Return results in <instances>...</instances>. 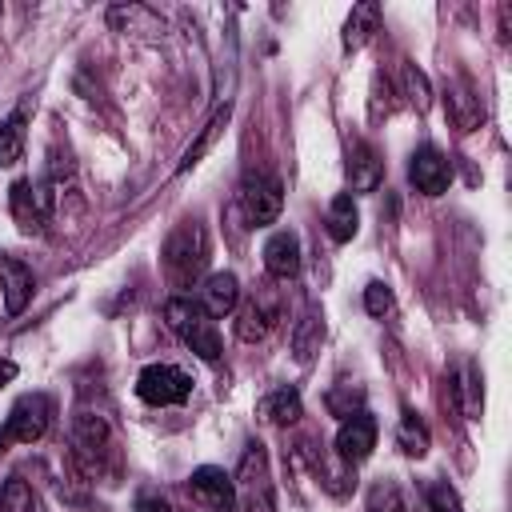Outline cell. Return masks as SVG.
<instances>
[{
    "label": "cell",
    "instance_id": "6da1fadb",
    "mask_svg": "<svg viewBox=\"0 0 512 512\" xmlns=\"http://www.w3.org/2000/svg\"><path fill=\"white\" fill-rule=\"evenodd\" d=\"M208 228H204V220H180L172 232H168V240H164V248H160V256H164V272H168V280L176 284V288H192L200 276H204V268H208Z\"/></svg>",
    "mask_w": 512,
    "mask_h": 512
},
{
    "label": "cell",
    "instance_id": "7a4b0ae2",
    "mask_svg": "<svg viewBox=\"0 0 512 512\" xmlns=\"http://www.w3.org/2000/svg\"><path fill=\"white\" fill-rule=\"evenodd\" d=\"M236 504L244 512H276V488H272V472H268V452L260 440H248L236 464Z\"/></svg>",
    "mask_w": 512,
    "mask_h": 512
},
{
    "label": "cell",
    "instance_id": "3957f363",
    "mask_svg": "<svg viewBox=\"0 0 512 512\" xmlns=\"http://www.w3.org/2000/svg\"><path fill=\"white\" fill-rule=\"evenodd\" d=\"M164 320H168V328H172L200 360H208V364L220 360V332H216L212 316H204L192 296H172V300L164 304Z\"/></svg>",
    "mask_w": 512,
    "mask_h": 512
},
{
    "label": "cell",
    "instance_id": "277c9868",
    "mask_svg": "<svg viewBox=\"0 0 512 512\" xmlns=\"http://www.w3.org/2000/svg\"><path fill=\"white\" fill-rule=\"evenodd\" d=\"M52 400L44 396V392H28V396H20L12 408H8V416H4V428H0V452H8V444H36L44 432H48V424H52Z\"/></svg>",
    "mask_w": 512,
    "mask_h": 512
},
{
    "label": "cell",
    "instance_id": "5b68a950",
    "mask_svg": "<svg viewBox=\"0 0 512 512\" xmlns=\"http://www.w3.org/2000/svg\"><path fill=\"white\" fill-rule=\"evenodd\" d=\"M112 452H116V440H112L108 420L100 412H76V420H72V460L88 476H96Z\"/></svg>",
    "mask_w": 512,
    "mask_h": 512
},
{
    "label": "cell",
    "instance_id": "8992f818",
    "mask_svg": "<svg viewBox=\"0 0 512 512\" xmlns=\"http://www.w3.org/2000/svg\"><path fill=\"white\" fill-rule=\"evenodd\" d=\"M136 396L152 408H172V404H184L192 396V376L176 364H148L140 376H136Z\"/></svg>",
    "mask_w": 512,
    "mask_h": 512
},
{
    "label": "cell",
    "instance_id": "52a82bcc",
    "mask_svg": "<svg viewBox=\"0 0 512 512\" xmlns=\"http://www.w3.org/2000/svg\"><path fill=\"white\" fill-rule=\"evenodd\" d=\"M240 208L248 216L252 228H264V224H276L280 220V208H284V188L272 172H252L244 184H240Z\"/></svg>",
    "mask_w": 512,
    "mask_h": 512
},
{
    "label": "cell",
    "instance_id": "ba28073f",
    "mask_svg": "<svg viewBox=\"0 0 512 512\" xmlns=\"http://www.w3.org/2000/svg\"><path fill=\"white\" fill-rule=\"evenodd\" d=\"M188 492L196 500L200 512H236V484L224 468L216 464H200L192 476H188Z\"/></svg>",
    "mask_w": 512,
    "mask_h": 512
},
{
    "label": "cell",
    "instance_id": "9c48e42d",
    "mask_svg": "<svg viewBox=\"0 0 512 512\" xmlns=\"http://www.w3.org/2000/svg\"><path fill=\"white\" fill-rule=\"evenodd\" d=\"M408 180L416 184V192L424 196H444L452 184V164L436 144H420L408 160Z\"/></svg>",
    "mask_w": 512,
    "mask_h": 512
},
{
    "label": "cell",
    "instance_id": "30bf717a",
    "mask_svg": "<svg viewBox=\"0 0 512 512\" xmlns=\"http://www.w3.org/2000/svg\"><path fill=\"white\" fill-rule=\"evenodd\" d=\"M280 320V300L272 292H256L248 304H236V336L244 344L264 340Z\"/></svg>",
    "mask_w": 512,
    "mask_h": 512
},
{
    "label": "cell",
    "instance_id": "8fae6325",
    "mask_svg": "<svg viewBox=\"0 0 512 512\" xmlns=\"http://www.w3.org/2000/svg\"><path fill=\"white\" fill-rule=\"evenodd\" d=\"M372 448H376V420L368 412H356V416L340 420V428H336V456L344 464H352V468L364 464L372 456Z\"/></svg>",
    "mask_w": 512,
    "mask_h": 512
},
{
    "label": "cell",
    "instance_id": "7c38bea8",
    "mask_svg": "<svg viewBox=\"0 0 512 512\" xmlns=\"http://www.w3.org/2000/svg\"><path fill=\"white\" fill-rule=\"evenodd\" d=\"M0 288H4V312L8 316H20L28 308V300H32L36 276H32V268L20 256L0 252Z\"/></svg>",
    "mask_w": 512,
    "mask_h": 512
},
{
    "label": "cell",
    "instance_id": "4fadbf2b",
    "mask_svg": "<svg viewBox=\"0 0 512 512\" xmlns=\"http://www.w3.org/2000/svg\"><path fill=\"white\" fill-rule=\"evenodd\" d=\"M196 304H200V312L212 316V320L236 312V304H240V280H236L232 272H212V276H204V280H200V292H196Z\"/></svg>",
    "mask_w": 512,
    "mask_h": 512
},
{
    "label": "cell",
    "instance_id": "5bb4252c",
    "mask_svg": "<svg viewBox=\"0 0 512 512\" xmlns=\"http://www.w3.org/2000/svg\"><path fill=\"white\" fill-rule=\"evenodd\" d=\"M344 172H348L352 192H376L380 180H384V160H380V152H376L368 140H352Z\"/></svg>",
    "mask_w": 512,
    "mask_h": 512
},
{
    "label": "cell",
    "instance_id": "9a60e30c",
    "mask_svg": "<svg viewBox=\"0 0 512 512\" xmlns=\"http://www.w3.org/2000/svg\"><path fill=\"white\" fill-rule=\"evenodd\" d=\"M264 272L272 280H292L300 272V236L280 228L264 240Z\"/></svg>",
    "mask_w": 512,
    "mask_h": 512
},
{
    "label": "cell",
    "instance_id": "2e32d148",
    "mask_svg": "<svg viewBox=\"0 0 512 512\" xmlns=\"http://www.w3.org/2000/svg\"><path fill=\"white\" fill-rule=\"evenodd\" d=\"M256 412H260V420H268L276 428H288V424H296L304 416V404H300V392L292 384H276V388H268L260 396Z\"/></svg>",
    "mask_w": 512,
    "mask_h": 512
},
{
    "label": "cell",
    "instance_id": "e0dca14e",
    "mask_svg": "<svg viewBox=\"0 0 512 512\" xmlns=\"http://www.w3.org/2000/svg\"><path fill=\"white\" fill-rule=\"evenodd\" d=\"M444 108H448V116H452V124H456L460 132H472V128H480V120H484V108H480V100L472 96V88H468L464 80H448V88H444Z\"/></svg>",
    "mask_w": 512,
    "mask_h": 512
},
{
    "label": "cell",
    "instance_id": "ac0fdd59",
    "mask_svg": "<svg viewBox=\"0 0 512 512\" xmlns=\"http://www.w3.org/2000/svg\"><path fill=\"white\" fill-rule=\"evenodd\" d=\"M108 24H112V32H144V36H156V32H164V20L148 8V4H112L108 8Z\"/></svg>",
    "mask_w": 512,
    "mask_h": 512
},
{
    "label": "cell",
    "instance_id": "d6986e66",
    "mask_svg": "<svg viewBox=\"0 0 512 512\" xmlns=\"http://www.w3.org/2000/svg\"><path fill=\"white\" fill-rule=\"evenodd\" d=\"M380 28V4L376 0H364V4H352L348 20H344V52H360L372 32Z\"/></svg>",
    "mask_w": 512,
    "mask_h": 512
},
{
    "label": "cell",
    "instance_id": "ffe728a7",
    "mask_svg": "<svg viewBox=\"0 0 512 512\" xmlns=\"http://www.w3.org/2000/svg\"><path fill=\"white\" fill-rule=\"evenodd\" d=\"M228 116H232V108H228V104H220V108L212 112V120L200 128V136H196V140L184 148V156H180L176 172H188V168H196V164L204 160V152H208V148H212V144L224 136V128H228Z\"/></svg>",
    "mask_w": 512,
    "mask_h": 512
},
{
    "label": "cell",
    "instance_id": "44dd1931",
    "mask_svg": "<svg viewBox=\"0 0 512 512\" xmlns=\"http://www.w3.org/2000/svg\"><path fill=\"white\" fill-rule=\"evenodd\" d=\"M324 224H328V236H332L336 244H348V240L360 232V208H356L352 192H340V196H332Z\"/></svg>",
    "mask_w": 512,
    "mask_h": 512
},
{
    "label": "cell",
    "instance_id": "7402d4cb",
    "mask_svg": "<svg viewBox=\"0 0 512 512\" xmlns=\"http://www.w3.org/2000/svg\"><path fill=\"white\" fill-rule=\"evenodd\" d=\"M24 140H28V112L16 108L0 120V168H12L24 156Z\"/></svg>",
    "mask_w": 512,
    "mask_h": 512
},
{
    "label": "cell",
    "instance_id": "603a6c76",
    "mask_svg": "<svg viewBox=\"0 0 512 512\" xmlns=\"http://www.w3.org/2000/svg\"><path fill=\"white\" fill-rule=\"evenodd\" d=\"M320 344H324V320L308 308V312L292 324V356H296L300 364H308V360L320 352Z\"/></svg>",
    "mask_w": 512,
    "mask_h": 512
},
{
    "label": "cell",
    "instance_id": "cb8c5ba5",
    "mask_svg": "<svg viewBox=\"0 0 512 512\" xmlns=\"http://www.w3.org/2000/svg\"><path fill=\"white\" fill-rule=\"evenodd\" d=\"M396 444H400V452H404V456H412V460L428 456V448H432L428 424H424V420H420L412 408H404V412H400V424H396Z\"/></svg>",
    "mask_w": 512,
    "mask_h": 512
},
{
    "label": "cell",
    "instance_id": "d4e9b609",
    "mask_svg": "<svg viewBox=\"0 0 512 512\" xmlns=\"http://www.w3.org/2000/svg\"><path fill=\"white\" fill-rule=\"evenodd\" d=\"M324 408H328L332 416L348 420V416L364 412V388H360L356 380H336V384L328 388V396H324Z\"/></svg>",
    "mask_w": 512,
    "mask_h": 512
},
{
    "label": "cell",
    "instance_id": "484cf974",
    "mask_svg": "<svg viewBox=\"0 0 512 512\" xmlns=\"http://www.w3.org/2000/svg\"><path fill=\"white\" fill-rule=\"evenodd\" d=\"M0 512H36V492L28 488V480H0Z\"/></svg>",
    "mask_w": 512,
    "mask_h": 512
},
{
    "label": "cell",
    "instance_id": "4316f807",
    "mask_svg": "<svg viewBox=\"0 0 512 512\" xmlns=\"http://www.w3.org/2000/svg\"><path fill=\"white\" fill-rule=\"evenodd\" d=\"M456 392H460V408H464V416H468V420H480L484 392H480V372H476V364L464 368V380L456 384Z\"/></svg>",
    "mask_w": 512,
    "mask_h": 512
},
{
    "label": "cell",
    "instance_id": "83f0119b",
    "mask_svg": "<svg viewBox=\"0 0 512 512\" xmlns=\"http://www.w3.org/2000/svg\"><path fill=\"white\" fill-rule=\"evenodd\" d=\"M400 76H404V96H408V104H412L416 112H428V104H432V92H428V80H424V72H420L416 64H404V68H400Z\"/></svg>",
    "mask_w": 512,
    "mask_h": 512
},
{
    "label": "cell",
    "instance_id": "f1b7e54d",
    "mask_svg": "<svg viewBox=\"0 0 512 512\" xmlns=\"http://www.w3.org/2000/svg\"><path fill=\"white\" fill-rule=\"evenodd\" d=\"M424 500H428V512H464L460 508V492L448 480H428L424 484Z\"/></svg>",
    "mask_w": 512,
    "mask_h": 512
},
{
    "label": "cell",
    "instance_id": "f546056e",
    "mask_svg": "<svg viewBox=\"0 0 512 512\" xmlns=\"http://www.w3.org/2000/svg\"><path fill=\"white\" fill-rule=\"evenodd\" d=\"M364 308H368V316H388L392 312V288L384 280H372L364 288Z\"/></svg>",
    "mask_w": 512,
    "mask_h": 512
},
{
    "label": "cell",
    "instance_id": "4dcf8cb0",
    "mask_svg": "<svg viewBox=\"0 0 512 512\" xmlns=\"http://www.w3.org/2000/svg\"><path fill=\"white\" fill-rule=\"evenodd\" d=\"M132 512H176V508H172V500H168L164 492H156V488H140L136 500H132Z\"/></svg>",
    "mask_w": 512,
    "mask_h": 512
},
{
    "label": "cell",
    "instance_id": "1f68e13d",
    "mask_svg": "<svg viewBox=\"0 0 512 512\" xmlns=\"http://www.w3.org/2000/svg\"><path fill=\"white\" fill-rule=\"evenodd\" d=\"M12 380H16V364L12 360H0V388L12 384Z\"/></svg>",
    "mask_w": 512,
    "mask_h": 512
},
{
    "label": "cell",
    "instance_id": "d6a6232c",
    "mask_svg": "<svg viewBox=\"0 0 512 512\" xmlns=\"http://www.w3.org/2000/svg\"><path fill=\"white\" fill-rule=\"evenodd\" d=\"M0 12H4V8H0Z\"/></svg>",
    "mask_w": 512,
    "mask_h": 512
}]
</instances>
